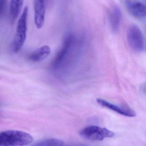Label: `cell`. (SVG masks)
<instances>
[{
  "mask_svg": "<svg viewBox=\"0 0 146 146\" xmlns=\"http://www.w3.org/2000/svg\"><path fill=\"white\" fill-rule=\"evenodd\" d=\"M33 138L29 134L17 130L0 132V146H24L31 144Z\"/></svg>",
  "mask_w": 146,
  "mask_h": 146,
  "instance_id": "cell-1",
  "label": "cell"
},
{
  "mask_svg": "<svg viewBox=\"0 0 146 146\" xmlns=\"http://www.w3.org/2000/svg\"><path fill=\"white\" fill-rule=\"evenodd\" d=\"M28 12V7L26 6L18 21L16 34L13 44V50L15 53H18L20 50L25 41Z\"/></svg>",
  "mask_w": 146,
  "mask_h": 146,
  "instance_id": "cell-2",
  "label": "cell"
},
{
  "mask_svg": "<svg viewBox=\"0 0 146 146\" xmlns=\"http://www.w3.org/2000/svg\"><path fill=\"white\" fill-rule=\"evenodd\" d=\"M80 135L85 139L91 141H102L106 138H112L115 133L105 128L97 126H89L83 128Z\"/></svg>",
  "mask_w": 146,
  "mask_h": 146,
  "instance_id": "cell-3",
  "label": "cell"
},
{
  "mask_svg": "<svg viewBox=\"0 0 146 146\" xmlns=\"http://www.w3.org/2000/svg\"><path fill=\"white\" fill-rule=\"evenodd\" d=\"M129 44L136 52L144 51L145 49L144 36L140 28L135 25H132L129 28L127 33Z\"/></svg>",
  "mask_w": 146,
  "mask_h": 146,
  "instance_id": "cell-4",
  "label": "cell"
},
{
  "mask_svg": "<svg viewBox=\"0 0 146 146\" xmlns=\"http://www.w3.org/2000/svg\"><path fill=\"white\" fill-rule=\"evenodd\" d=\"M97 102L101 106L109 109L120 115L129 117H133L136 116L135 112L128 107L119 106L101 98L97 99Z\"/></svg>",
  "mask_w": 146,
  "mask_h": 146,
  "instance_id": "cell-5",
  "label": "cell"
},
{
  "mask_svg": "<svg viewBox=\"0 0 146 146\" xmlns=\"http://www.w3.org/2000/svg\"><path fill=\"white\" fill-rule=\"evenodd\" d=\"M125 6L128 11L134 17L142 19L146 16V6L144 3L135 0H126Z\"/></svg>",
  "mask_w": 146,
  "mask_h": 146,
  "instance_id": "cell-6",
  "label": "cell"
},
{
  "mask_svg": "<svg viewBox=\"0 0 146 146\" xmlns=\"http://www.w3.org/2000/svg\"><path fill=\"white\" fill-rule=\"evenodd\" d=\"M34 21L37 28L40 29L43 26L45 17V0H34Z\"/></svg>",
  "mask_w": 146,
  "mask_h": 146,
  "instance_id": "cell-7",
  "label": "cell"
},
{
  "mask_svg": "<svg viewBox=\"0 0 146 146\" xmlns=\"http://www.w3.org/2000/svg\"><path fill=\"white\" fill-rule=\"evenodd\" d=\"M72 41H73V37L72 36H69L66 38L62 48L58 53L53 61L52 63L53 67L56 68L61 63L64 57L67 55V53L70 48V45L72 44Z\"/></svg>",
  "mask_w": 146,
  "mask_h": 146,
  "instance_id": "cell-8",
  "label": "cell"
},
{
  "mask_svg": "<svg viewBox=\"0 0 146 146\" xmlns=\"http://www.w3.org/2000/svg\"><path fill=\"white\" fill-rule=\"evenodd\" d=\"M51 51L50 48L49 46L45 45L33 52L29 56L28 59L33 62H39L48 57Z\"/></svg>",
  "mask_w": 146,
  "mask_h": 146,
  "instance_id": "cell-9",
  "label": "cell"
},
{
  "mask_svg": "<svg viewBox=\"0 0 146 146\" xmlns=\"http://www.w3.org/2000/svg\"><path fill=\"white\" fill-rule=\"evenodd\" d=\"M122 13L118 7L112 9L110 15V21L111 29L114 31H117L119 29L121 21Z\"/></svg>",
  "mask_w": 146,
  "mask_h": 146,
  "instance_id": "cell-10",
  "label": "cell"
},
{
  "mask_svg": "<svg viewBox=\"0 0 146 146\" xmlns=\"http://www.w3.org/2000/svg\"><path fill=\"white\" fill-rule=\"evenodd\" d=\"M23 4V0H11L9 12L13 19H15L19 16Z\"/></svg>",
  "mask_w": 146,
  "mask_h": 146,
  "instance_id": "cell-11",
  "label": "cell"
},
{
  "mask_svg": "<svg viewBox=\"0 0 146 146\" xmlns=\"http://www.w3.org/2000/svg\"><path fill=\"white\" fill-rule=\"evenodd\" d=\"M64 142L57 139H48L36 143L32 146H63Z\"/></svg>",
  "mask_w": 146,
  "mask_h": 146,
  "instance_id": "cell-12",
  "label": "cell"
},
{
  "mask_svg": "<svg viewBox=\"0 0 146 146\" xmlns=\"http://www.w3.org/2000/svg\"><path fill=\"white\" fill-rule=\"evenodd\" d=\"M7 0H0V18L3 15L6 8Z\"/></svg>",
  "mask_w": 146,
  "mask_h": 146,
  "instance_id": "cell-13",
  "label": "cell"
},
{
  "mask_svg": "<svg viewBox=\"0 0 146 146\" xmlns=\"http://www.w3.org/2000/svg\"><path fill=\"white\" fill-rule=\"evenodd\" d=\"M66 146H87L85 145H67Z\"/></svg>",
  "mask_w": 146,
  "mask_h": 146,
  "instance_id": "cell-14",
  "label": "cell"
}]
</instances>
